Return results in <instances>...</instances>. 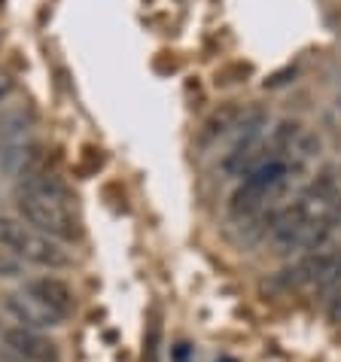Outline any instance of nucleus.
Instances as JSON below:
<instances>
[{"label": "nucleus", "mask_w": 341, "mask_h": 362, "mask_svg": "<svg viewBox=\"0 0 341 362\" xmlns=\"http://www.w3.org/2000/svg\"><path fill=\"white\" fill-rule=\"evenodd\" d=\"M0 247L13 250L22 262L43 265V268H67L74 262L62 240H55V238L43 235V231L18 223L13 216H0Z\"/></svg>", "instance_id": "f257e3e1"}, {"label": "nucleus", "mask_w": 341, "mask_h": 362, "mask_svg": "<svg viewBox=\"0 0 341 362\" xmlns=\"http://www.w3.org/2000/svg\"><path fill=\"white\" fill-rule=\"evenodd\" d=\"M18 214L25 216V223L43 231V235L55 240H76L79 238V223L70 210V201L40 195V192H22L18 189Z\"/></svg>", "instance_id": "f03ea898"}, {"label": "nucleus", "mask_w": 341, "mask_h": 362, "mask_svg": "<svg viewBox=\"0 0 341 362\" xmlns=\"http://www.w3.org/2000/svg\"><path fill=\"white\" fill-rule=\"evenodd\" d=\"M4 308L6 314L16 320L22 329H34V332H43V329H55L64 323V317L52 310L46 301H40L34 293L28 289H16V293H6L4 296Z\"/></svg>", "instance_id": "7ed1b4c3"}, {"label": "nucleus", "mask_w": 341, "mask_h": 362, "mask_svg": "<svg viewBox=\"0 0 341 362\" xmlns=\"http://www.w3.org/2000/svg\"><path fill=\"white\" fill-rule=\"evenodd\" d=\"M4 354L31 359V362H58V344L34 329L13 326L4 332Z\"/></svg>", "instance_id": "20e7f679"}, {"label": "nucleus", "mask_w": 341, "mask_h": 362, "mask_svg": "<svg viewBox=\"0 0 341 362\" xmlns=\"http://www.w3.org/2000/svg\"><path fill=\"white\" fill-rule=\"evenodd\" d=\"M25 289H28V293H34L40 301H46L52 310H58L64 320L70 317V310H74V293L67 289V284H62V280H55V277L31 280Z\"/></svg>", "instance_id": "39448f33"}, {"label": "nucleus", "mask_w": 341, "mask_h": 362, "mask_svg": "<svg viewBox=\"0 0 341 362\" xmlns=\"http://www.w3.org/2000/svg\"><path fill=\"white\" fill-rule=\"evenodd\" d=\"M268 189L250 183V180H244V186L238 189V192L232 195V204H229V214H232L235 219H250L256 216L259 210H265V201H268Z\"/></svg>", "instance_id": "423d86ee"}, {"label": "nucleus", "mask_w": 341, "mask_h": 362, "mask_svg": "<svg viewBox=\"0 0 341 362\" xmlns=\"http://www.w3.org/2000/svg\"><path fill=\"white\" fill-rule=\"evenodd\" d=\"M265 122H268V113L262 107H244L241 110V116H238V122H235V146H247V144H256V137H259V132L265 128Z\"/></svg>", "instance_id": "0eeeda50"}, {"label": "nucleus", "mask_w": 341, "mask_h": 362, "mask_svg": "<svg viewBox=\"0 0 341 362\" xmlns=\"http://www.w3.org/2000/svg\"><path fill=\"white\" fill-rule=\"evenodd\" d=\"M238 116H241V107H235V104H223L219 110H214L210 119L204 122L202 140H216V137H223V134H232Z\"/></svg>", "instance_id": "6e6552de"}, {"label": "nucleus", "mask_w": 341, "mask_h": 362, "mask_svg": "<svg viewBox=\"0 0 341 362\" xmlns=\"http://www.w3.org/2000/svg\"><path fill=\"white\" fill-rule=\"evenodd\" d=\"M299 137V122H280L272 134V146L274 149H284V146H293V140Z\"/></svg>", "instance_id": "1a4fd4ad"}, {"label": "nucleus", "mask_w": 341, "mask_h": 362, "mask_svg": "<svg viewBox=\"0 0 341 362\" xmlns=\"http://www.w3.org/2000/svg\"><path fill=\"white\" fill-rule=\"evenodd\" d=\"M22 274V259L13 250H0V277H18Z\"/></svg>", "instance_id": "9d476101"}, {"label": "nucleus", "mask_w": 341, "mask_h": 362, "mask_svg": "<svg viewBox=\"0 0 341 362\" xmlns=\"http://www.w3.org/2000/svg\"><path fill=\"white\" fill-rule=\"evenodd\" d=\"M317 149H320V140H317L314 134H308V137H302V153H305V156H314V153H317Z\"/></svg>", "instance_id": "9b49d317"}, {"label": "nucleus", "mask_w": 341, "mask_h": 362, "mask_svg": "<svg viewBox=\"0 0 341 362\" xmlns=\"http://www.w3.org/2000/svg\"><path fill=\"white\" fill-rule=\"evenodd\" d=\"M289 76H293V67H289V70H280V74H274V76H272V79H268V83H265V86H272V88H274V86H284V83H287V79H289Z\"/></svg>", "instance_id": "f8f14e48"}, {"label": "nucleus", "mask_w": 341, "mask_h": 362, "mask_svg": "<svg viewBox=\"0 0 341 362\" xmlns=\"http://www.w3.org/2000/svg\"><path fill=\"white\" fill-rule=\"evenodd\" d=\"M9 92H13V83H9L6 76H0V100H4Z\"/></svg>", "instance_id": "ddd939ff"}, {"label": "nucleus", "mask_w": 341, "mask_h": 362, "mask_svg": "<svg viewBox=\"0 0 341 362\" xmlns=\"http://www.w3.org/2000/svg\"><path fill=\"white\" fill-rule=\"evenodd\" d=\"M219 362H235V359H229V356H223V359H219Z\"/></svg>", "instance_id": "4468645a"}, {"label": "nucleus", "mask_w": 341, "mask_h": 362, "mask_svg": "<svg viewBox=\"0 0 341 362\" xmlns=\"http://www.w3.org/2000/svg\"><path fill=\"white\" fill-rule=\"evenodd\" d=\"M338 210H341V204H338Z\"/></svg>", "instance_id": "2eb2a0df"}]
</instances>
